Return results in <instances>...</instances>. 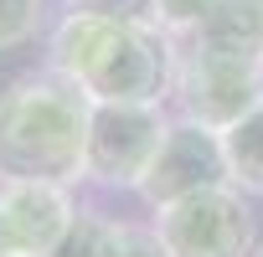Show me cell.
<instances>
[{"label":"cell","instance_id":"5","mask_svg":"<svg viewBox=\"0 0 263 257\" xmlns=\"http://www.w3.org/2000/svg\"><path fill=\"white\" fill-rule=\"evenodd\" d=\"M155 231L171 257H253V211L237 185H206L155 206Z\"/></svg>","mask_w":263,"mask_h":257},{"label":"cell","instance_id":"8","mask_svg":"<svg viewBox=\"0 0 263 257\" xmlns=\"http://www.w3.org/2000/svg\"><path fill=\"white\" fill-rule=\"evenodd\" d=\"M191 41L227 52V57L263 62V0H217L212 16L191 31Z\"/></svg>","mask_w":263,"mask_h":257},{"label":"cell","instance_id":"11","mask_svg":"<svg viewBox=\"0 0 263 257\" xmlns=\"http://www.w3.org/2000/svg\"><path fill=\"white\" fill-rule=\"evenodd\" d=\"M217 0H150V21L165 36H191L206 16H212Z\"/></svg>","mask_w":263,"mask_h":257},{"label":"cell","instance_id":"1","mask_svg":"<svg viewBox=\"0 0 263 257\" xmlns=\"http://www.w3.org/2000/svg\"><path fill=\"white\" fill-rule=\"evenodd\" d=\"M52 67L93 103H160L171 93L176 47L150 16L72 6L52 31Z\"/></svg>","mask_w":263,"mask_h":257},{"label":"cell","instance_id":"6","mask_svg":"<svg viewBox=\"0 0 263 257\" xmlns=\"http://www.w3.org/2000/svg\"><path fill=\"white\" fill-rule=\"evenodd\" d=\"M206 185H232L227 180V155H222V134L196 118H176L165 128V139L150 160V170L140 175V196L150 206H171L191 190H206Z\"/></svg>","mask_w":263,"mask_h":257},{"label":"cell","instance_id":"3","mask_svg":"<svg viewBox=\"0 0 263 257\" xmlns=\"http://www.w3.org/2000/svg\"><path fill=\"white\" fill-rule=\"evenodd\" d=\"M171 93L181 103V118H196L222 134L227 123H237L248 108L263 103V62L227 57V52H212L186 36V47H176Z\"/></svg>","mask_w":263,"mask_h":257},{"label":"cell","instance_id":"13","mask_svg":"<svg viewBox=\"0 0 263 257\" xmlns=\"http://www.w3.org/2000/svg\"><path fill=\"white\" fill-rule=\"evenodd\" d=\"M108 257H171V247H165V237L155 226L114 221L108 226Z\"/></svg>","mask_w":263,"mask_h":257},{"label":"cell","instance_id":"12","mask_svg":"<svg viewBox=\"0 0 263 257\" xmlns=\"http://www.w3.org/2000/svg\"><path fill=\"white\" fill-rule=\"evenodd\" d=\"M42 31V0H0V52L26 47Z\"/></svg>","mask_w":263,"mask_h":257},{"label":"cell","instance_id":"2","mask_svg":"<svg viewBox=\"0 0 263 257\" xmlns=\"http://www.w3.org/2000/svg\"><path fill=\"white\" fill-rule=\"evenodd\" d=\"M93 98L52 72H26L0 93V180H83Z\"/></svg>","mask_w":263,"mask_h":257},{"label":"cell","instance_id":"16","mask_svg":"<svg viewBox=\"0 0 263 257\" xmlns=\"http://www.w3.org/2000/svg\"><path fill=\"white\" fill-rule=\"evenodd\" d=\"M0 257H6V242H0Z\"/></svg>","mask_w":263,"mask_h":257},{"label":"cell","instance_id":"9","mask_svg":"<svg viewBox=\"0 0 263 257\" xmlns=\"http://www.w3.org/2000/svg\"><path fill=\"white\" fill-rule=\"evenodd\" d=\"M222 155H227V180L248 196H263V103L222 128Z\"/></svg>","mask_w":263,"mask_h":257},{"label":"cell","instance_id":"7","mask_svg":"<svg viewBox=\"0 0 263 257\" xmlns=\"http://www.w3.org/2000/svg\"><path fill=\"white\" fill-rule=\"evenodd\" d=\"M78 221L72 185L62 180H0V242L6 257H47Z\"/></svg>","mask_w":263,"mask_h":257},{"label":"cell","instance_id":"10","mask_svg":"<svg viewBox=\"0 0 263 257\" xmlns=\"http://www.w3.org/2000/svg\"><path fill=\"white\" fill-rule=\"evenodd\" d=\"M108 226H114V216L78 211V221L67 226V237H62L47 257H108Z\"/></svg>","mask_w":263,"mask_h":257},{"label":"cell","instance_id":"4","mask_svg":"<svg viewBox=\"0 0 263 257\" xmlns=\"http://www.w3.org/2000/svg\"><path fill=\"white\" fill-rule=\"evenodd\" d=\"M165 108L160 103H93L88 108V149L83 180L98 185H140L160 139H165Z\"/></svg>","mask_w":263,"mask_h":257},{"label":"cell","instance_id":"15","mask_svg":"<svg viewBox=\"0 0 263 257\" xmlns=\"http://www.w3.org/2000/svg\"><path fill=\"white\" fill-rule=\"evenodd\" d=\"M253 257H263V242H258V247H253Z\"/></svg>","mask_w":263,"mask_h":257},{"label":"cell","instance_id":"14","mask_svg":"<svg viewBox=\"0 0 263 257\" xmlns=\"http://www.w3.org/2000/svg\"><path fill=\"white\" fill-rule=\"evenodd\" d=\"M88 11H119V16H150V0H78Z\"/></svg>","mask_w":263,"mask_h":257}]
</instances>
